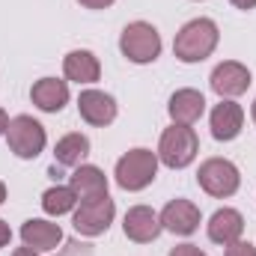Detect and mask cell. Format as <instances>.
<instances>
[{
  "instance_id": "cell-1",
  "label": "cell",
  "mask_w": 256,
  "mask_h": 256,
  "mask_svg": "<svg viewBox=\"0 0 256 256\" xmlns=\"http://www.w3.org/2000/svg\"><path fill=\"white\" fill-rule=\"evenodd\" d=\"M218 39H220V33H218V24L212 18H194L176 33L173 54L182 63H202L218 48Z\"/></svg>"
},
{
  "instance_id": "cell-2",
  "label": "cell",
  "mask_w": 256,
  "mask_h": 256,
  "mask_svg": "<svg viewBox=\"0 0 256 256\" xmlns=\"http://www.w3.org/2000/svg\"><path fill=\"white\" fill-rule=\"evenodd\" d=\"M158 176V155L152 149H131L116 161V185L122 191H143Z\"/></svg>"
},
{
  "instance_id": "cell-3",
  "label": "cell",
  "mask_w": 256,
  "mask_h": 256,
  "mask_svg": "<svg viewBox=\"0 0 256 256\" xmlns=\"http://www.w3.org/2000/svg\"><path fill=\"white\" fill-rule=\"evenodd\" d=\"M200 152V140H196V131L191 126H173L161 134V143H158V158L170 167V170H182L188 167Z\"/></svg>"
},
{
  "instance_id": "cell-4",
  "label": "cell",
  "mask_w": 256,
  "mask_h": 256,
  "mask_svg": "<svg viewBox=\"0 0 256 256\" xmlns=\"http://www.w3.org/2000/svg\"><path fill=\"white\" fill-rule=\"evenodd\" d=\"M120 48L131 63L137 66H146V63H155L158 54H161V36L152 24L146 21H131L122 36H120Z\"/></svg>"
},
{
  "instance_id": "cell-5",
  "label": "cell",
  "mask_w": 256,
  "mask_h": 256,
  "mask_svg": "<svg viewBox=\"0 0 256 256\" xmlns=\"http://www.w3.org/2000/svg\"><path fill=\"white\" fill-rule=\"evenodd\" d=\"M196 182H200V188L208 194V196L224 200V196H232V194L238 191L242 173H238V167H236L232 161H226V158H208V161L200 164Z\"/></svg>"
},
{
  "instance_id": "cell-6",
  "label": "cell",
  "mask_w": 256,
  "mask_h": 256,
  "mask_svg": "<svg viewBox=\"0 0 256 256\" xmlns=\"http://www.w3.org/2000/svg\"><path fill=\"white\" fill-rule=\"evenodd\" d=\"M6 143H9V149H12L18 158L30 161V158H36V155H42V149H45V143H48V134H45V128L39 126L33 116H24V114H21V116L9 120Z\"/></svg>"
},
{
  "instance_id": "cell-7",
  "label": "cell",
  "mask_w": 256,
  "mask_h": 256,
  "mask_svg": "<svg viewBox=\"0 0 256 256\" xmlns=\"http://www.w3.org/2000/svg\"><path fill=\"white\" fill-rule=\"evenodd\" d=\"M114 214H116V206L114 200L104 194V196H96V200H80V206L74 208V230L86 238H96L102 232H108V226L114 224Z\"/></svg>"
},
{
  "instance_id": "cell-8",
  "label": "cell",
  "mask_w": 256,
  "mask_h": 256,
  "mask_svg": "<svg viewBox=\"0 0 256 256\" xmlns=\"http://www.w3.org/2000/svg\"><path fill=\"white\" fill-rule=\"evenodd\" d=\"M208 84H212V90H214L220 98H236V96L248 92V86H250V72H248V66L236 63V60H226V63L214 66Z\"/></svg>"
},
{
  "instance_id": "cell-9",
  "label": "cell",
  "mask_w": 256,
  "mask_h": 256,
  "mask_svg": "<svg viewBox=\"0 0 256 256\" xmlns=\"http://www.w3.org/2000/svg\"><path fill=\"white\" fill-rule=\"evenodd\" d=\"M78 110H80L84 122L96 128H104L116 120V102H114V96H108L102 90H84L78 96Z\"/></svg>"
},
{
  "instance_id": "cell-10",
  "label": "cell",
  "mask_w": 256,
  "mask_h": 256,
  "mask_svg": "<svg viewBox=\"0 0 256 256\" xmlns=\"http://www.w3.org/2000/svg\"><path fill=\"white\" fill-rule=\"evenodd\" d=\"M158 218H161V226L173 236H191L200 230V208L191 200H170Z\"/></svg>"
},
{
  "instance_id": "cell-11",
  "label": "cell",
  "mask_w": 256,
  "mask_h": 256,
  "mask_svg": "<svg viewBox=\"0 0 256 256\" xmlns=\"http://www.w3.org/2000/svg\"><path fill=\"white\" fill-rule=\"evenodd\" d=\"M122 230H126V236L131 242H137V244H149V242H155L158 236H161V218L149 208V206H134V208H128L126 212V220H122Z\"/></svg>"
},
{
  "instance_id": "cell-12",
  "label": "cell",
  "mask_w": 256,
  "mask_h": 256,
  "mask_svg": "<svg viewBox=\"0 0 256 256\" xmlns=\"http://www.w3.org/2000/svg\"><path fill=\"white\" fill-rule=\"evenodd\" d=\"M212 137L214 140H236L242 134V126H244V110L242 104H236L232 98H220V104H214L212 110Z\"/></svg>"
},
{
  "instance_id": "cell-13",
  "label": "cell",
  "mask_w": 256,
  "mask_h": 256,
  "mask_svg": "<svg viewBox=\"0 0 256 256\" xmlns=\"http://www.w3.org/2000/svg\"><path fill=\"white\" fill-rule=\"evenodd\" d=\"M21 242L39 254H48V250H57V244L63 242V230H60V224L33 218L21 226Z\"/></svg>"
},
{
  "instance_id": "cell-14",
  "label": "cell",
  "mask_w": 256,
  "mask_h": 256,
  "mask_svg": "<svg viewBox=\"0 0 256 256\" xmlns=\"http://www.w3.org/2000/svg\"><path fill=\"white\" fill-rule=\"evenodd\" d=\"M202 110H206V98L196 90H176L167 104V114L176 126H194L202 116Z\"/></svg>"
},
{
  "instance_id": "cell-15",
  "label": "cell",
  "mask_w": 256,
  "mask_h": 256,
  "mask_svg": "<svg viewBox=\"0 0 256 256\" xmlns=\"http://www.w3.org/2000/svg\"><path fill=\"white\" fill-rule=\"evenodd\" d=\"M30 98H33V104L39 110L57 114V110H63L66 102H68V84L66 80H57V78H42V80L33 84Z\"/></svg>"
},
{
  "instance_id": "cell-16",
  "label": "cell",
  "mask_w": 256,
  "mask_h": 256,
  "mask_svg": "<svg viewBox=\"0 0 256 256\" xmlns=\"http://www.w3.org/2000/svg\"><path fill=\"white\" fill-rule=\"evenodd\" d=\"M242 232H244V218L236 208H218L212 214V220H208V238L214 244H224L226 248V244L238 242Z\"/></svg>"
},
{
  "instance_id": "cell-17",
  "label": "cell",
  "mask_w": 256,
  "mask_h": 256,
  "mask_svg": "<svg viewBox=\"0 0 256 256\" xmlns=\"http://www.w3.org/2000/svg\"><path fill=\"white\" fill-rule=\"evenodd\" d=\"M68 185H72V191L78 194V202L80 200H96V196L108 194V176L98 167H92V164H80L68 176Z\"/></svg>"
},
{
  "instance_id": "cell-18",
  "label": "cell",
  "mask_w": 256,
  "mask_h": 256,
  "mask_svg": "<svg viewBox=\"0 0 256 256\" xmlns=\"http://www.w3.org/2000/svg\"><path fill=\"white\" fill-rule=\"evenodd\" d=\"M63 72L74 84H96L102 74V66H98V57L92 51H72L63 60Z\"/></svg>"
},
{
  "instance_id": "cell-19",
  "label": "cell",
  "mask_w": 256,
  "mask_h": 256,
  "mask_svg": "<svg viewBox=\"0 0 256 256\" xmlns=\"http://www.w3.org/2000/svg\"><path fill=\"white\" fill-rule=\"evenodd\" d=\"M90 155V137L80 134V131H72L57 140L54 146V161L60 167H80V161Z\"/></svg>"
},
{
  "instance_id": "cell-20",
  "label": "cell",
  "mask_w": 256,
  "mask_h": 256,
  "mask_svg": "<svg viewBox=\"0 0 256 256\" xmlns=\"http://www.w3.org/2000/svg\"><path fill=\"white\" fill-rule=\"evenodd\" d=\"M74 202H78V194L72 191V185H54V188H48V191L42 194V208L48 214H54V218L72 212Z\"/></svg>"
},
{
  "instance_id": "cell-21",
  "label": "cell",
  "mask_w": 256,
  "mask_h": 256,
  "mask_svg": "<svg viewBox=\"0 0 256 256\" xmlns=\"http://www.w3.org/2000/svg\"><path fill=\"white\" fill-rule=\"evenodd\" d=\"M226 256H256V248L250 242H232V244H226Z\"/></svg>"
},
{
  "instance_id": "cell-22",
  "label": "cell",
  "mask_w": 256,
  "mask_h": 256,
  "mask_svg": "<svg viewBox=\"0 0 256 256\" xmlns=\"http://www.w3.org/2000/svg\"><path fill=\"white\" fill-rule=\"evenodd\" d=\"M170 256H206L196 244H176L173 250H170Z\"/></svg>"
},
{
  "instance_id": "cell-23",
  "label": "cell",
  "mask_w": 256,
  "mask_h": 256,
  "mask_svg": "<svg viewBox=\"0 0 256 256\" xmlns=\"http://www.w3.org/2000/svg\"><path fill=\"white\" fill-rule=\"evenodd\" d=\"M80 6H86V9H108V6H114L116 0H78Z\"/></svg>"
},
{
  "instance_id": "cell-24",
  "label": "cell",
  "mask_w": 256,
  "mask_h": 256,
  "mask_svg": "<svg viewBox=\"0 0 256 256\" xmlns=\"http://www.w3.org/2000/svg\"><path fill=\"white\" fill-rule=\"evenodd\" d=\"M9 242H12V230H9L6 220H0V248H6Z\"/></svg>"
},
{
  "instance_id": "cell-25",
  "label": "cell",
  "mask_w": 256,
  "mask_h": 256,
  "mask_svg": "<svg viewBox=\"0 0 256 256\" xmlns=\"http://www.w3.org/2000/svg\"><path fill=\"white\" fill-rule=\"evenodd\" d=\"M230 3H232L236 9H254L256 6V0H230Z\"/></svg>"
},
{
  "instance_id": "cell-26",
  "label": "cell",
  "mask_w": 256,
  "mask_h": 256,
  "mask_svg": "<svg viewBox=\"0 0 256 256\" xmlns=\"http://www.w3.org/2000/svg\"><path fill=\"white\" fill-rule=\"evenodd\" d=\"M12 256H39V250H33V248H27V244H24V248H18Z\"/></svg>"
},
{
  "instance_id": "cell-27",
  "label": "cell",
  "mask_w": 256,
  "mask_h": 256,
  "mask_svg": "<svg viewBox=\"0 0 256 256\" xmlns=\"http://www.w3.org/2000/svg\"><path fill=\"white\" fill-rule=\"evenodd\" d=\"M6 128H9V116H6V110L0 108V134H6Z\"/></svg>"
},
{
  "instance_id": "cell-28",
  "label": "cell",
  "mask_w": 256,
  "mask_h": 256,
  "mask_svg": "<svg viewBox=\"0 0 256 256\" xmlns=\"http://www.w3.org/2000/svg\"><path fill=\"white\" fill-rule=\"evenodd\" d=\"M3 200H6V185L0 182V202H3Z\"/></svg>"
},
{
  "instance_id": "cell-29",
  "label": "cell",
  "mask_w": 256,
  "mask_h": 256,
  "mask_svg": "<svg viewBox=\"0 0 256 256\" xmlns=\"http://www.w3.org/2000/svg\"><path fill=\"white\" fill-rule=\"evenodd\" d=\"M250 114H254V122H256V102H254V110H250Z\"/></svg>"
}]
</instances>
